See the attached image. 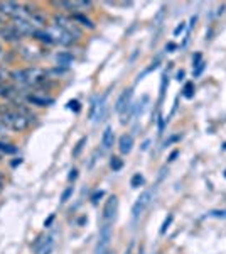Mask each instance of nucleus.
<instances>
[{"label": "nucleus", "instance_id": "nucleus-12", "mask_svg": "<svg viewBox=\"0 0 226 254\" xmlns=\"http://www.w3.org/2000/svg\"><path fill=\"white\" fill-rule=\"evenodd\" d=\"M15 26V29H17L19 32H20V36H34V32L38 31L36 29V26L34 24L31 22V20H27L26 17H17V19H14V22H12Z\"/></svg>", "mask_w": 226, "mask_h": 254}, {"label": "nucleus", "instance_id": "nucleus-9", "mask_svg": "<svg viewBox=\"0 0 226 254\" xmlns=\"http://www.w3.org/2000/svg\"><path fill=\"white\" fill-rule=\"evenodd\" d=\"M24 7L19 5L17 2H0V15L3 17H14L17 19L22 14Z\"/></svg>", "mask_w": 226, "mask_h": 254}, {"label": "nucleus", "instance_id": "nucleus-1", "mask_svg": "<svg viewBox=\"0 0 226 254\" xmlns=\"http://www.w3.org/2000/svg\"><path fill=\"white\" fill-rule=\"evenodd\" d=\"M34 116L29 112V109L20 102H9L0 105V124L5 129L14 132H24L31 127Z\"/></svg>", "mask_w": 226, "mask_h": 254}, {"label": "nucleus", "instance_id": "nucleus-17", "mask_svg": "<svg viewBox=\"0 0 226 254\" xmlns=\"http://www.w3.org/2000/svg\"><path fill=\"white\" fill-rule=\"evenodd\" d=\"M56 5L63 7V9H73V10H86L91 7V2H59Z\"/></svg>", "mask_w": 226, "mask_h": 254}, {"label": "nucleus", "instance_id": "nucleus-16", "mask_svg": "<svg viewBox=\"0 0 226 254\" xmlns=\"http://www.w3.org/2000/svg\"><path fill=\"white\" fill-rule=\"evenodd\" d=\"M134 149V137L130 134H123V136L118 139V151L122 154H130Z\"/></svg>", "mask_w": 226, "mask_h": 254}, {"label": "nucleus", "instance_id": "nucleus-21", "mask_svg": "<svg viewBox=\"0 0 226 254\" xmlns=\"http://www.w3.org/2000/svg\"><path fill=\"white\" fill-rule=\"evenodd\" d=\"M0 153H3V154H15V153H17V147H15L14 144H9V142L0 141Z\"/></svg>", "mask_w": 226, "mask_h": 254}, {"label": "nucleus", "instance_id": "nucleus-29", "mask_svg": "<svg viewBox=\"0 0 226 254\" xmlns=\"http://www.w3.org/2000/svg\"><path fill=\"white\" fill-rule=\"evenodd\" d=\"M203 69H204V61H201L199 64H196V69H194V71H192V73H194V76H199Z\"/></svg>", "mask_w": 226, "mask_h": 254}, {"label": "nucleus", "instance_id": "nucleus-2", "mask_svg": "<svg viewBox=\"0 0 226 254\" xmlns=\"http://www.w3.org/2000/svg\"><path fill=\"white\" fill-rule=\"evenodd\" d=\"M10 78L22 87H39L47 80V75L41 68H24L10 73Z\"/></svg>", "mask_w": 226, "mask_h": 254}, {"label": "nucleus", "instance_id": "nucleus-15", "mask_svg": "<svg viewBox=\"0 0 226 254\" xmlns=\"http://www.w3.org/2000/svg\"><path fill=\"white\" fill-rule=\"evenodd\" d=\"M27 100L31 102L32 105H38V107H49L52 104V98L47 95H41V93H31L27 95Z\"/></svg>", "mask_w": 226, "mask_h": 254}, {"label": "nucleus", "instance_id": "nucleus-8", "mask_svg": "<svg viewBox=\"0 0 226 254\" xmlns=\"http://www.w3.org/2000/svg\"><path fill=\"white\" fill-rule=\"evenodd\" d=\"M132 97H134L132 88L123 90V92L120 93V97L117 98V104H115V112L123 114V112H127V110L132 109Z\"/></svg>", "mask_w": 226, "mask_h": 254}, {"label": "nucleus", "instance_id": "nucleus-34", "mask_svg": "<svg viewBox=\"0 0 226 254\" xmlns=\"http://www.w3.org/2000/svg\"><path fill=\"white\" fill-rule=\"evenodd\" d=\"M100 254H115V251H112V249H106V251L100 253Z\"/></svg>", "mask_w": 226, "mask_h": 254}, {"label": "nucleus", "instance_id": "nucleus-38", "mask_svg": "<svg viewBox=\"0 0 226 254\" xmlns=\"http://www.w3.org/2000/svg\"><path fill=\"white\" fill-rule=\"evenodd\" d=\"M3 20H5V19H3V15H0V27H2V24H3Z\"/></svg>", "mask_w": 226, "mask_h": 254}, {"label": "nucleus", "instance_id": "nucleus-19", "mask_svg": "<svg viewBox=\"0 0 226 254\" xmlns=\"http://www.w3.org/2000/svg\"><path fill=\"white\" fill-rule=\"evenodd\" d=\"M71 19L75 20V22H80V26H86V27H90V29H93V22H91V20L86 17V15L80 14V12H75Z\"/></svg>", "mask_w": 226, "mask_h": 254}, {"label": "nucleus", "instance_id": "nucleus-27", "mask_svg": "<svg viewBox=\"0 0 226 254\" xmlns=\"http://www.w3.org/2000/svg\"><path fill=\"white\" fill-rule=\"evenodd\" d=\"M171 222H172V215H169L166 220H164L162 227H160V234H166V231H167V227H169V225H171Z\"/></svg>", "mask_w": 226, "mask_h": 254}, {"label": "nucleus", "instance_id": "nucleus-5", "mask_svg": "<svg viewBox=\"0 0 226 254\" xmlns=\"http://www.w3.org/2000/svg\"><path fill=\"white\" fill-rule=\"evenodd\" d=\"M46 31H47V34L52 38V43L63 44V46H68V44H71V43H75V41H76L75 36H71L69 32L61 29V27L52 26V27H49V29H46Z\"/></svg>", "mask_w": 226, "mask_h": 254}, {"label": "nucleus", "instance_id": "nucleus-13", "mask_svg": "<svg viewBox=\"0 0 226 254\" xmlns=\"http://www.w3.org/2000/svg\"><path fill=\"white\" fill-rule=\"evenodd\" d=\"M0 39L5 41V43H17V41L22 39V36L15 29L14 24H7V26L0 27Z\"/></svg>", "mask_w": 226, "mask_h": 254}, {"label": "nucleus", "instance_id": "nucleus-25", "mask_svg": "<svg viewBox=\"0 0 226 254\" xmlns=\"http://www.w3.org/2000/svg\"><path fill=\"white\" fill-rule=\"evenodd\" d=\"M182 95L186 97V98H191L192 95H194V85L191 83V81H189V83H186L184 85V90H182Z\"/></svg>", "mask_w": 226, "mask_h": 254}, {"label": "nucleus", "instance_id": "nucleus-4", "mask_svg": "<svg viewBox=\"0 0 226 254\" xmlns=\"http://www.w3.org/2000/svg\"><path fill=\"white\" fill-rule=\"evenodd\" d=\"M150 202H152V191H149V190L142 191L140 196H138V198L135 200V203H134V207H132V217H134V220H137L138 217H140L143 212L147 210V207L150 205Z\"/></svg>", "mask_w": 226, "mask_h": 254}, {"label": "nucleus", "instance_id": "nucleus-7", "mask_svg": "<svg viewBox=\"0 0 226 254\" xmlns=\"http://www.w3.org/2000/svg\"><path fill=\"white\" fill-rule=\"evenodd\" d=\"M117 212H118V198L115 195H112L105 202V207H103V215H101L103 224H112L115 220V217H117Z\"/></svg>", "mask_w": 226, "mask_h": 254}, {"label": "nucleus", "instance_id": "nucleus-30", "mask_svg": "<svg viewBox=\"0 0 226 254\" xmlns=\"http://www.w3.org/2000/svg\"><path fill=\"white\" fill-rule=\"evenodd\" d=\"M68 109H75L76 112H78V110H80V102H78V100H71L68 104Z\"/></svg>", "mask_w": 226, "mask_h": 254}, {"label": "nucleus", "instance_id": "nucleus-20", "mask_svg": "<svg viewBox=\"0 0 226 254\" xmlns=\"http://www.w3.org/2000/svg\"><path fill=\"white\" fill-rule=\"evenodd\" d=\"M32 38H36L38 41H41V43L52 44V38L47 34V31H41V29H38V31L34 32V36H32Z\"/></svg>", "mask_w": 226, "mask_h": 254}, {"label": "nucleus", "instance_id": "nucleus-23", "mask_svg": "<svg viewBox=\"0 0 226 254\" xmlns=\"http://www.w3.org/2000/svg\"><path fill=\"white\" fill-rule=\"evenodd\" d=\"M140 185H143V176L140 173H135L132 176V180H130V187H132V188H138Z\"/></svg>", "mask_w": 226, "mask_h": 254}, {"label": "nucleus", "instance_id": "nucleus-36", "mask_svg": "<svg viewBox=\"0 0 226 254\" xmlns=\"http://www.w3.org/2000/svg\"><path fill=\"white\" fill-rule=\"evenodd\" d=\"M182 76H184V71H179V73H178V80H181Z\"/></svg>", "mask_w": 226, "mask_h": 254}, {"label": "nucleus", "instance_id": "nucleus-3", "mask_svg": "<svg viewBox=\"0 0 226 254\" xmlns=\"http://www.w3.org/2000/svg\"><path fill=\"white\" fill-rule=\"evenodd\" d=\"M112 224H103L100 229V236H98V244H96V249H94V254H100L110 249V241H112Z\"/></svg>", "mask_w": 226, "mask_h": 254}, {"label": "nucleus", "instance_id": "nucleus-14", "mask_svg": "<svg viewBox=\"0 0 226 254\" xmlns=\"http://www.w3.org/2000/svg\"><path fill=\"white\" fill-rule=\"evenodd\" d=\"M115 142V134H113V127L112 126H106L103 134H101V149L103 151H110L113 147Z\"/></svg>", "mask_w": 226, "mask_h": 254}, {"label": "nucleus", "instance_id": "nucleus-6", "mask_svg": "<svg viewBox=\"0 0 226 254\" xmlns=\"http://www.w3.org/2000/svg\"><path fill=\"white\" fill-rule=\"evenodd\" d=\"M54 26L61 27V29H64L66 32H69V34L75 36L76 39L80 38V34H81V31L78 29L75 20L69 19V17H64V15H54Z\"/></svg>", "mask_w": 226, "mask_h": 254}, {"label": "nucleus", "instance_id": "nucleus-37", "mask_svg": "<svg viewBox=\"0 0 226 254\" xmlns=\"http://www.w3.org/2000/svg\"><path fill=\"white\" fill-rule=\"evenodd\" d=\"M2 187H3V180H2V176H0V191H2Z\"/></svg>", "mask_w": 226, "mask_h": 254}, {"label": "nucleus", "instance_id": "nucleus-10", "mask_svg": "<svg viewBox=\"0 0 226 254\" xmlns=\"http://www.w3.org/2000/svg\"><path fill=\"white\" fill-rule=\"evenodd\" d=\"M106 116V105H105V97L101 98H94L91 110H90V117L93 119L94 122H100L103 121Z\"/></svg>", "mask_w": 226, "mask_h": 254}, {"label": "nucleus", "instance_id": "nucleus-18", "mask_svg": "<svg viewBox=\"0 0 226 254\" xmlns=\"http://www.w3.org/2000/svg\"><path fill=\"white\" fill-rule=\"evenodd\" d=\"M73 55L71 53H59V55L56 56V61H57V64H59V66H69V64H73Z\"/></svg>", "mask_w": 226, "mask_h": 254}, {"label": "nucleus", "instance_id": "nucleus-33", "mask_svg": "<svg viewBox=\"0 0 226 254\" xmlns=\"http://www.w3.org/2000/svg\"><path fill=\"white\" fill-rule=\"evenodd\" d=\"M103 195V191H100V193H96V195H93V203H96L98 202V198H100V196Z\"/></svg>", "mask_w": 226, "mask_h": 254}, {"label": "nucleus", "instance_id": "nucleus-26", "mask_svg": "<svg viewBox=\"0 0 226 254\" xmlns=\"http://www.w3.org/2000/svg\"><path fill=\"white\" fill-rule=\"evenodd\" d=\"M73 195V187H68L66 188V190H64L63 191V196H61V202H68V200H69V196H71Z\"/></svg>", "mask_w": 226, "mask_h": 254}, {"label": "nucleus", "instance_id": "nucleus-28", "mask_svg": "<svg viewBox=\"0 0 226 254\" xmlns=\"http://www.w3.org/2000/svg\"><path fill=\"white\" fill-rule=\"evenodd\" d=\"M9 71H7L5 68H2L0 66V83H2V81H9Z\"/></svg>", "mask_w": 226, "mask_h": 254}, {"label": "nucleus", "instance_id": "nucleus-31", "mask_svg": "<svg viewBox=\"0 0 226 254\" xmlns=\"http://www.w3.org/2000/svg\"><path fill=\"white\" fill-rule=\"evenodd\" d=\"M69 173H71V175H69V182H71V180H76V176H78V170H71V171H69Z\"/></svg>", "mask_w": 226, "mask_h": 254}, {"label": "nucleus", "instance_id": "nucleus-32", "mask_svg": "<svg viewBox=\"0 0 226 254\" xmlns=\"http://www.w3.org/2000/svg\"><path fill=\"white\" fill-rule=\"evenodd\" d=\"M184 27H186V26H184V24H181V26H178V27H176V31H174V34L178 36L179 32H182V31H184Z\"/></svg>", "mask_w": 226, "mask_h": 254}, {"label": "nucleus", "instance_id": "nucleus-22", "mask_svg": "<svg viewBox=\"0 0 226 254\" xmlns=\"http://www.w3.org/2000/svg\"><path fill=\"white\" fill-rule=\"evenodd\" d=\"M86 141H88V139H86V137H81L80 141L76 142V147H75V149H73V156H75V158L80 156V153H81V151H83V147H85V144H86Z\"/></svg>", "mask_w": 226, "mask_h": 254}, {"label": "nucleus", "instance_id": "nucleus-11", "mask_svg": "<svg viewBox=\"0 0 226 254\" xmlns=\"http://www.w3.org/2000/svg\"><path fill=\"white\" fill-rule=\"evenodd\" d=\"M0 97L5 98L7 102H19V88L15 85L9 83V81H2L0 83Z\"/></svg>", "mask_w": 226, "mask_h": 254}, {"label": "nucleus", "instance_id": "nucleus-35", "mask_svg": "<svg viewBox=\"0 0 226 254\" xmlns=\"http://www.w3.org/2000/svg\"><path fill=\"white\" fill-rule=\"evenodd\" d=\"M123 254H132V244H130V246H129V249H127V251H125V253H123Z\"/></svg>", "mask_w": 226, "mask_h": 254}, {"label": "nucleus", "instance_id": "nucleus-24", "mask_svg": "<svg viewBox=\"0 0 226 254\" xmlns=\"http://www.w3.org/2000/svg\"><path fill=\"white\" fill-rule=\"evenodd\" d=\"M122 166H123V161L118 156H113L112 158V161H110V168H112L113 171H118V170H122Z\"/></svg>", "mask_w": 226, "mask_h": 254}]
</instances>
